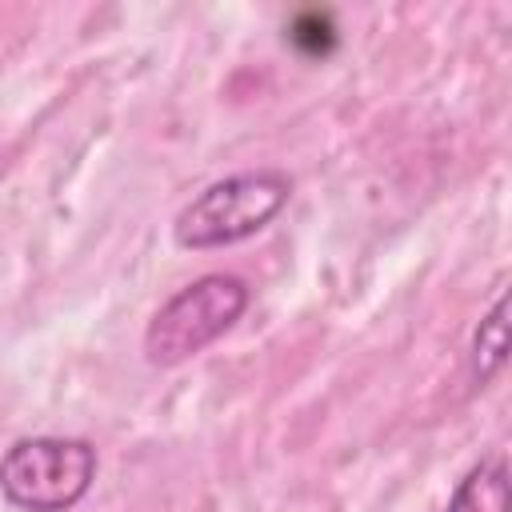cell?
I'll return each instance as SVG.
<instances>
[{
	"label": "cell",
	"mask_w": 512,
	"mask_h": 512,
	"mask_svg": "<svg viewBox=\"0 0 512 512\" xmlns=\"http://www.w3.org/2000/svg\"><path fill=\"white\" fill-rule=\"evenodd\" d=\"M296 180L280 168H248L200 188L172 220V240L188 252L228 248L264 232L292 200Z\"/></svg>",
	"instance_id": "cell-1"
},
{
	"label": "cell",
	"mask_w": 512,
	"mask_h": 512,
	"mask_svg": "<svg viewBox=\"0 0 512 512\" xmlns=\"http://www.w3.org/2000/svg\"><path fill=\"white\" fill-rule=\"evenodd\" d=\"M512 360V280L500 288V296L484 308V316L472 328L468 340V372L476 384H488L500 376V368Z\"/></svg>",
	"instance_id": "cell-4"
},
{
	"label": "cell",
	"mask_w": 512,
	"mask_h": 512,
	"mask_svg": "<svg viewBox=\"0 0 512 512\" xmlns=\"http://www.w3.org/2000/svg\"><path fill=\"white\" fill-rule=\"evenodd\" d=\"M252 288L232 272H204L176 288L144 328V360L176 368L216 344L248 308Z\"/></svg>",
	"instance_id": "cell-2"
},
{
	"label": "cell",
	"mask_w": 512,
	"mask_h": 512,
	"mask_svg": "<svg viewBox=\"0 0 512 512\" xmlns=\"http://www.w3.org/2000/svg\"><path fill=\"white\" fill-rule=\"evenodd\" d=\"M100 456L84 436H20L4 448L0 492L16 512H72L92 480Z\"/></svg>",
	"instance_id": "cell-3"
},
{
	"label": "cell",
	"mask_w": 512,
	"mask_h": 512,
	"mask_svg": "<svg viewBox=\"0 0 512 512\" xmlns=\"http://www.w3.org/2000/svg\"><path fill=\"white\" fill-rule=\"evenodd\" d=\"M440 512H512V464L504 456L476 460Z\"/></svg>",
	"instance_id": "cell-5"
},
{
	"label": "cell",
	"mask_w": 512,
	"mask_h": 512,
	"mask_svg": "<svg viewBox=\"0 0 512 512\" xmlns=\"http://www.w3.org/2000/svg\"><path fill=\"white\" fill-rule=\"evenodd\" d=\"M288 36H292V44H300V48H308V52H328L332 40H336L324 12H304V16H296L292 28H288Z\"/></svg>",
	"instance_id": "cell-6"
}]
</instances>
